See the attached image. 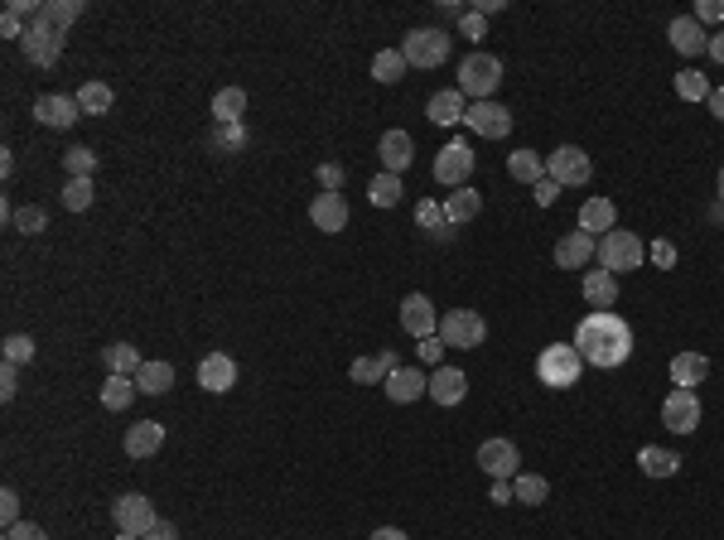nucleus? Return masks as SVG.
I'll list each match as a JSON object with an SVG mask.
<instances>
[{
    "mask_svg": "<svg viewBox=\"0 0 724 540\" xmlns=\"http://www.w3.org/2000/svg\"><path fill=\"white\" fill-rule=\"evenodd\" d=\"M483 213V193L478 189H454L445 198V222L449 227H464V222H474Z\"/></svg>",
    "mask_w": 724,
    "mask_h": 540,
    "instance_id": "c85d7f7f",
    "label": "nucleus"
},
{
    "mask_svg": "<svg viewBox=\"0 0 724 540\" xmlns=\"http://www.w3.org/2000/svg\"><path fill=\"white\" fill-rule=\"evenodd\" d=\"M546 179H556L560 189H580V184L594 179V164L580 145H560V150L546 155Z\"/></svg>",
    "mask_w": 724,
    "mask_h": 540,
    "instance_id": "0eeeda50",
    "label": "nucleus"
},
{
    "mask_svg": "<svg viewBox=\"0 0 724 540\" xmlns=\"http://www.w3.org/2000/svg\"><path fill=\"white\" fill-rule=\"evenodd\" d=\"M488 502H517V492H512V483H493V492H488Z\"/></svg>",
    "mask_w": 724,
    "mask_h": 540,
    "instance_id": "13d9d810",
    "label": "nucleus"
},
{
    "mask_svg": "<svg viewBox=\"0 0 724 540\" xmlns=\"http://www.w3.org/2000/svg\"><path fill=\"white\" fill-rule=\"evenodd\" d=\"M343 164H319V184H324V193H343Z\"/></svg>",
    "mask_w": 724,
    "mask_h": 540,
    "instance_id": "de8ad7c7",
    "label": "nucleus"
},
{
    "mask_svg": "<svg viewBox=\"0 0 724 540\" xmlns=\"http://www.w3.org/2000/svg\"><path fill=\"white\" fill-rule=\"evenodd\" d=\"M112 521L121 536H150L155 526H160V516H155V502L145 497V492H126V497H116L112 502Z\"/></svg>",
    "mask_w": 724,
    "mask_h": 540,
    "instance_id": "423d86ee",
    "label": "nucleus"
},
{
    "mask_svg": "<svg viewBox=\"0 0 724 540\" xmlns=\"http://www.w3.org/2000/svg\"><path fill=\"white\" fill-rule=\"evenodd\" d=\"M372 540H411V536H406V531H396V526H377V531H372Z\"/></svg>",
    "mask_w": 724,
    "mask_h": 540,
    "instance_id": "e2e57ef3",
    "label": "nucleus"
},
{
    "mask_svg": "<svg viewBox=\"0 0 724 540\" xmlns=\"http://www.w3.org/2000/svg\"><path fill=\"white\" fill-rule=\"evenodd\" d=\"M580 295H585L589 309H613V299H618V275H609V270H585Z\"/></svg>",
    "mask_w": 724,
    "mask_h": 540,
    "instance_id": "cd10ccee",
    "label": "nucleus"
},
{
    "mask_svg": "<svg viewBox=\"0 0 724 540\" xmlns=\"http://www.w3.org/2000/svg\"><path fill=\"white\" fill-rule=\"evenodd\" d=\"M401 54H406L411 68H440L449 58V34L445 29H411L401 39Z\"/></svg>",
    "mask_w": 724,
    "mask_h": 540,
    "instance_id": "6e6552de",
    "label": "nucleus"
},
{
    "mask_svg": "<svg viewBox=\"0 0 724 540\" xmlns=\"http://www.w3.org/2000/svg\"><path fill=\"white\" fill-rule=\"evenodd\" d=\"M642 261H647V246H642L638 232H618L613 227L609 237H599V270L618 275V270H638Z\"/></svg>",
    "mask_w": 724,
    "mask_h": 540,
    "instance_id": "39448f33",
    "label": "nucleus"
},
{
    "mask_svg": "<svg viewBox=\"0 0 724 540\" xmlns=\"http://www.w3.org/2000/svg\"><path fill=\"white\" fill-rule=\"evenodd\" d=\"M25 20H20V15H15V10H5V15H0V34H5V39H25Z\"/></svg>",
    "mask_w": 724,
    "mask_h": 540,
    "instance_id": "864d4df0",
    "label": "nucleus"
},
{
    "mask_svg": "<svg viewBox=\"0 0 724 540\" xmlns=\"http://www.w3.org/2000/svg\"><path fill=\"white\" fill-rule=\"evenodd\" d=\"M377 155H382V169H387V174H401V169H411V160H416V140L406 131H387L382 145H377Z\"/></svg>",
    "mask_w": 724,
    "mask_h": 540,
    "instance_id": "4be33fe9",
    "label": "nucleus"
},
{
    "mask_svg": "<svg viewBox=\"0 0 724 540\" xmlns=\"http://www.w3.org/2000/svg\"><path fill=\"white\" fill-rule=\"evenodd\" d=\"M242 140H247V135H242V121H237V126H218V145H227V150H242Z\"/></svg>",
    "mask_w": 724,
    "mask_h": 540,
    "instance_id": "6e6d98bb",
    "label": "nucleus"
},
{
    "mask_svg": "<svg viewBox=\"0 0 724 540\" xmlns=\"http://www.w3.org/2000/svg\"><path fill=\"white\" fill-rule=\"evenodd\" d=\"M700 25H724V0H696Z\"/></svg>",
    "mask_w": 724,
    "mask_h": 540,
    "instance_id": "49530a36",
    "label": "nucleus"
},
{
    "mask_svg": "<svg viewBox=\"0 0 724 540\" xmlns=\"http://www.w3.org/2000/svg\"><path fill=\"white\" fill-rule=\"evenodd\" d=\"M92 198H97L92 179H68V184H63V208H68V213H87Z\"/></svg>",
    "mask_w": 724,
    "mask_h": 540,
    "instance_id": "a19ab883",
    "label": "nucleus"
},
{
    "mask_svg": "<svg viewBox=\"0 0 724 540\" xmlns=\"http://www.w3.org/2000/svg\"><path fill=\"white\" fill-rule=\"evenodd\" d=\"M652 266H662V270L676 266V246H671V242H652Z\"/></svg>",
    "mask_w": 724,
    "mask_h": 540,
    "instance_id": "5fc2aeb1",
    "label": "nucleus"
},
{
    "mask_svg": "<svg viewBox=\"0 0 724 540\" xmlns=\"http://www.w3.org/2000/svg\"><path fill=\"white\" fill-rule=\"evenodd\" d=\"M575 348L585 357V367H599V372H613L633 357V328L623 324L613 309H594L580 319L575 328Z\"/></svg>",
    "mask_w": 724,
    "mask_h": 540,
    "instance_id": "f257e3e1",
    "label": "nucleus"
},
{
    "mask_svg": "<svg viewBox=\"0 0 724 540\" xmlns=\"http://www.w3.org/2000/svg\"><path fill=\"white\" fill-rule=\"evenodd\" d=\"M671 87H676V97H681V102H710V92H715V87H710V78H705V73H696V68H681Z\"/></svg>",
    "mask_w": 724,
    "mask_h": 540,
    "instance_id": "e433bc0d",
    "label": "nucleus"
},
{
    "mask_svg": "<svg viewBox=\"0 0 724 540\" xmlns=\"http://www.w3.org/2000/svg\"><path fill=\"white\" fill-rule=\"evenodd\" d=\"M710 116H715V121H724V87H715V92H710Z\"/></svg>",
    "mask_w": 724,
    "mask_h": 540,
    "instance_id": "680f3d73",
    "label": "nucleus"
},
{
    "mask_svg": "<svg viewBox=\"0 0 724 540\" xmlns=\"http://www.w3.org/2000/svg\"><path fill=\"white\" fill-rule=\"evenodd\" d=\"M83 15V0H49L34 20H29L25 39H20V49L34 68H54L58 63V49H63V39H68V25Z\"/></svg>",
    "mask_w": 724,
    "mask_h": 540,
    "instance_id": "f03ea898",
    "label": "nucleus"
},
{
    "mask_svg": "<svg viewBox=\"0 0 724 540\" xmlns=\"http://www.w3.org/2000/svg\"><path fill=\"white\" fill-rule=\"evenodd\" d=\"M512 492H517V502H527V507H541V502L551 497V483H546L541 473H517V478H512Z\"/></svg>",
    "mask_w": 724,
    "mask_h": 540,
    "instance_id": "ea45409f",
    "label": "nucleus"
},
{
    "mask_svg": "<svg viewBox=\"0 0 724 540\" xmlns=\"http://www.w3.org/2000/svg\"><path fill=\"white\" fill-rule=\"evenodd\" d=\"M469 396V377L459 367H435L430 372V401L435 405H459Z\"/></svg>",
    "mask_w": 724,
    "mask_h": 540,
    "instance_id": "412c9836",
    "label": "nucleus"
},
{
    "mask_svg": "<svg viewBox=\"0 0 724 540\" xmlns=\"http://www.w3.org/2000/svg\"><path fill=\"white\" fill-rule=\"evenodd\" d=\"M63 169H68V179H92V169H97V150L73 145V150L63 155Z\"/></svg>",
    "mask_w": 724,
    "mask_h": 540,
    "instance_id": "79ce46f5",
    "label": "nucleus"
},
{
    "mask_svg": "<svg viewBox=\"0 0 724 540\" xmlns=\"http://www.w3.org/2000/svg\"><path fill=\"white\" fill-rule=\"evenodd\" d=\"M599 256V242L589 237V232H565L556 242V266L560 270H580V266H589Z\"/></svg>",
    "mask_w": 724,
    "mask_h": 540,
    "instance_id": "aec40b11",
    "label": "nucleus"
},
{
    "mask_svg": "<svg viewBox=\"0 0 724 540\" xmlns=\"http://www.w3.org/2000/svg\"><path fill=\"white\" fill-rule=\"evenodd\" d=\"M406 68H411V63H406V54H401V49H377V58H372V78L387 82V87L406 78Z\"/></svg>",
    "mask_w": 724,
    "mask_h": 540,
    "instance_id": "4c0bfd02",
    "label": "nucleus"
},
{
    "mask_svg": "<svg viewBox=\"0 0 724 540\" xmlns=\"http://www.w3.org/2000/svg\"><path fill=\"white\" fill-rule=\"evenodd\" d=\"M464 111H469V97H464L459 87H445V92H435V97H430L425 116H430L435 126H454V121H464Z\"/></svg>",
    "mask_w": 724,
    "mask_h": 540,
    "instance_id": "bb28decb",
    "label": "nucleus"
},
{
    "mask_svg": "<svg viewBox=\"0 0 724 540\" xmlns=\"http://www.w3.org/2000/svg\"><path fill=\"white\" fill-rule=\"evenodd\" d=\"M309 222H314L319 232H329V237L343 232V227H348V198H343V193H319V198L309 203Z\"/></svg>",
    "mask_w": 724,
    "mask_h": 540,
    "instance_id": "6ab92c4d",
    "label": "nucleus"
},
{
    "mask_svg": "<svg viewBox=\"0 0 724 540\" xmlns=\"http://www.w3.org/2000/svg\"><path fill=\"white\" fill-rule=\"evenodd\" d=\"M396 367H401V362H396V352L382 348L377 357H358V362L348 367V377L358 381V386H382V381H387Z\"/></svg>",
    "mask_w": 724,
    "mask_h": 540,
    "instance_id": "b1692460",
    "label": "nucleus"
},
{
    "mask_svg": "<svg viewBox=\"0 0 724 540\" xmlns=\"http://www.w3.org/2000/svg\"><path fill=\"white\" fill-rule=\"evenodd\" d=\"M464 126L483 140H502V135H512V111L502 107V102H474V107L464 111Z\"/></svg>",
    "mask_w": 724,
    "mask_h": 540,
    "instance_id": "4468645a",
    "label": "nucleus"
},
{
    "mask_svg": "<svg viewBox=\"0 0 724 540\" xmlns=\"http://www.w3.org/2000/svg\"><path fill=\"white\" fill-rule=\"evenodd\" d=\"M382 391H387V401L411 405V401H420V396H430V377H425L420 367H396V372L382 381Z\"/></svg>",
    "mask_w": 724,
    "mask_h": 540,
    "instance_id": "f3484780",
    "label": "nucleus"
},
{
    "mask_svg": "<svg viewBox=\"0 0 724 540\" xmlns=\"http://www.w3.org/2000/svg\"><path fill=\"white\" fill-rule=\"evenodd\" d=\"M613 227H618V208H613L609 198H589L585 208H580V232H589L594 242L609 237Z\"/></svg>",
    "mask_w": 724,
    "mask_h": 540,
    "instance_id": "393cba45",
    "label": "nucleus"
},
{
    "mask_svg": "<svg viewBox=\"0 0 724 540\" xmlns=\"http://www.w3.org/2000/svg\"><path fill=\"white\" fill-rule=\"evenodd\" d=\"M585 372V357L575 343H546L541 357H536V381L541 386H551V391H570L575 381Z\"/></svg>",
    "mask_w": 724,
    "mask_h": 540,
    "instance_id": "7ed1b4c3",
    "label": "nucleus"
},
{
    "mask_svg": "<svg viewBox=\"0 0 724 540\" xmlns=\"http://www.w3.org/2000/svg\"><path fill=\"white\" fill-rule=\"evenodd\" d=\"M705 54L715 58V63H724V29L720 34H710V49H705Z\"/></svg>",
    "mask_w": 724,
    "mask_h": 540,
    "instance_id": "052dcab7",
    "label": "nucleus"
},
{
    "mask_svg": "<svg viewBox=\"0 0 724 540\" xmlns=\"http://www.w3.org/2000/svg\"><path fill=\"white\" fill-rule=\"evenodd\" d=\"M0 348H5V362H15V367L34 362V338H29V333H10Z\"/></svg>",
    "mask_w": 724,
    "mask_h": 540,
    "instance_id": "c03bdc74",
    "label": "nucleus"
},
{
    "mask_svg": "<svg viewBox=\"0 0 724 540\" xmlns=\"http://www.w3.org/2000/svg\"><path fill=\"white\" fill-rule=\"evenodd\" d=\"M531 193H536V203H541V208H551V203L560 198V184H556V179H541Z\"/></svg>",
    "mask_w": 724,
    "mask_h": 540,
    "instance_id": "4d7b16f0",
    "label": "nucleus"
},
{
    "mask_svg": "<svg viewBox=\"0 0 724 540\" xmlns=\"http://www.w3.org/2000/svg\"><path fill=\"white\" fill-rule=\"evenodd\" d=\"M459 29H464V39H483V34H488V20H483L478 10H464V15H459Z\"/></svg>",
    "mask_w": 724,
    "mask_h": 540,
    "instance_id": "8fccbe9b",
    "label": "nucleus"
},
{
    "mask_svg": "<svg viewBox=\"0 0 724 540\" xmlns=\"http://www.w3.org/2000/svg\"><path fill=\"white\" fill-rule=\"evenodd\" d=\"M667 39H671V49H676V54H686V58H696V54H705V49H710V34L700 29L696 15H676V20L667 25Z\"/></svg>",
    "mask_w": 724,
    "mask_h": 540,
    "instance_id": "a211bd4d",
    "label": "nucleus"
},
{
    "mask_svg": "<svg viewBox=\"0 0 724 540\" xmlns=\"http://www.w3.org/2000/svg\"><path fill=\"white\" fill-rule=\"evenodd\" d=\"M507 174H512L517 184H531V189H536V184L546 179V155H536V150H512V155H507Z\"/></svg>",
    "mask_w": 724,
    "mask_h": 540,
    "instance_id": "7c9ffc66",
    "label": "nucleus"
},
{
    "mask_svg": "<svg viewBox=\"0 0 724 540\" xmlns=\"http://www.w3.org/2000/svg\"><path fill=\"white\" fill-rule=\"evenodd\" d=\"M140 540H174V526H169V521H160L150 536H140Z\"/></svg>",
    "mask_w": 724,
    "mask_h": 540,
    "instance_id": "0e129e2a",
    "label": "nucleus"
},
{
    "mask_svg": "<svg viewBox=\"0 0 724 540\" xmlns=\"http://www.w3.org/2000/svg\"><path fill=\"white\" fill-rule=\"evenodd\" d=\"M136 386L145 396H165L169 386H174V367H169V362H145L136 372Z\"/></svg>",
    "mask_w": 724,
    "mask_h": 540,
    "instance_id": "c9c22d12",
    "label": "nucleus"
},
{
    "mask_svg": "<svg viewBox=\"0 0 724 540\" xmlns=\"http://www.w3.org/2000/svg\"><path fill=\"white\" fill-rule=\"evenodd\" d=\"M662 425L671 434H696L700 430V396L696 391H671L667 401H662Z\"/></svg>",
    "mask_w": 724,
    "mask_h": 540,
    "instance_id": "f8f14e48",
    "label": "nucleus"
},
{
    "mask_svg": "<svg viewBox=\"0 0 724 540\" xmlns=\"http://www.w3.org/2000/svg\"><path fill=\"white\" fill-rule=\"evenodd\" d=\"M420 362H430V367H440V357H445V338L435 333V338H420Z\"/></svg>",
    "mask_w": 724,
    "mask_h": 540,
    "instance_id": "09e8293b",
    "label": "nucleus"
},
{
    "mask_svg": "<svg viewBox=\"0 0 724 540\" xmlns=\"http://www.w3.org/2000/svg\"><path fill=\"white\" fill-rule=\"evenodd\" d=\"M401 174H387V169H382V174H372V184H367V203H372V208H396V203H401Z\"/></svg>",
    "mask_w": 724,
    "mask_h": 540,
    "instance_id": "473e14b6",
    "label": "nucleus"
},
{
    "mask_svg": "<svg viewBox=\"0 0 724 540\" xmlns=\"http://www.w3.org/2000/svg\"><path fill=\"white\" fill-rule=\"evenodd\" d=\"M720 198H724V169H720Z\"/></svg>",
    "mask_w": 724,
    "mask_h": 540,
    "instance_id": "69168bd1",
    "label": "nucleus"
},
{
    "mask_svg": "<svg viewBox=\"0 0 724 540\" xmlns=\"http://www.w3.org/2000/svg\"><path fill=\"white\" fill-rule=\"evenodd\" d=\"M469 174H474V150L464 140H449L435 150V179L445 189H469Z\"/></svg>",
    "mask_w": 724,
    "mask_h": 540,
    "instance_id": "9b49d317",
    "label": "nucleus"
},
{
    "mask_svg": "<svg viewBox=\"0 0 724 540\" xmlns=\"http://www.w3.org/2000/svg\"><path fill=\"white\" fill-rule=\"evenodd\" d=\"M15 227H20L25 237H39V232L49 227V213H44L39 203H25V208H15Z\"/></svg>",
    "mask_w": 724,
    "mask_h": 540,
    "instance_id": "37998d69",
    "label": "nucleus"
},
{
    "mask_svg": "<svg viewBox=\"0 0 724 540\" xmlns=\"http://www.w3.org/2000/svg\"><path fill=\"white\" fill-rule=\"evenodd\" d=\"M474 10L483 15V20H488V15H498V10H507V0H478Z\"/></svg>",
    "mask_w": 724,
    "mask_h": 540,
    "instance_id": "bf43d9fd",
    "label": "nucleus"
},
{
    "mask_svg": "<svg viewBox=\"0 0 724 540\" xmlns=\"http://www.w3.org/2000/svg\"><path fill=\"white\" fill-rule=\"evenodd\" d=\"M112 102H116V92L107 82H83V87H78V107H83V116H107Z\"/></svg>",
    "mask_w": 724,
    "mask_h": 540,
    "instance_id": "72a5a7b5",
    "label": "nucleus"
},
{
    "mask_svg": "<svg viewBox=\"0 0 724 540\" xmlns=\"http://www.w3.org/2000/svg\"><path fill=\"white\" fill-rule=\"evenodd\" d=\"M401 328L411 333V338H435L440 333V314H435V304L425 295H406L401 299Z\"/></svg>",
    "mask_w": 724,
    "mask_h": 540,
    "instance_id": "2eb2a0df",
    "label": "nucleus"
},
{
    "mask_svg": "<svg viewBox=\"0 0 724 540\" xmlns=\"http://www.w3.org/2000/svg\"><path fill=\"white\" fill-rule=\"evenodd\" d=\"M102 362H107V377H136L140 367H145V357H140L131 343H112V348H102Z\"/></svg>",
    "mask_w": 724,
    "mask_h": 540,
    "instance_id": "2f4dec72",
    "label": "nucleus"
},
{
    "mask_svg": "<svg viewBox=\"0 0 724 540\" xmlns=\"http://www.w3.org/2000/svg\"><path fill=\"white\" fill-rule=\"evenodd\" d=\"M498 87H502V58L498 54L474 49V54L459 63V92H464V97H474V102H493Z\"/></svg>",
    "mask_w": 724,
    "mask_h": 540,
    "instance_id": "20e7f679",
    "label": "nucleus"
},
{
    "mask_svg": "<svg viewBox=\"0 0 724 540\" xmlns=\"http://www.w3.org/2000/svg\"><path fill=\"white\" fill-rule=\"evenodd\" d=\"M705 377H710V357H705V352H676V357H671V386L696 391Z\"/></svg>",
    "mask_w": 724,
    "mask_h": 540,
    "instance_id": "5701e85b",
    "label": "nucleus"
},
{
    "mask_svg": "<svg viewBox=\"0 0 724 540\" xmlns=\"http://www.w3.org/2000/svg\"><path fill=\"white\" fill-rule=\"evenodd\" d=\"M440 338H445V348H483L488 324H483L478 309H449L440 319Z\"/></svg>",
    "mask_w": 724,
    "mask_h": 540,
    "instance_id": "9d476101",
    "label": "nucleus"
},
{
    "mask_svg": "<svg viewBox=\"0 0 724 540\" xmlns=\"http://www.w3.org/2000/svg\"><path fill=\"white\" fill-rule=\"evenodd\" d=\"M5 540H49V536H44V526H34V521H15V526H5Z\"/></svg>",
    "mask_w": 724,
    "mask_h": 540,
    "instance_id": "3c124183",
    "label": "nucleus"
},
{
    "mask_svg": "<svg viewBox=\"0 0 724 540\" xmlns=\"http://www.w3.org/2000/svg\"><path fill=\"white\" fill-rule=\"evenodd\" d=\"M638 468L647 478H676V473H681V454H676V449L647 444V449H638Z\"/></svg>",
    "mask_w": 724,
    "mask_h": 540,
    "instance_id": "c756f323",
    "label": "nucleus"
},
{
    "mask_svg": "<svg viewBox=\"0 0 724 540\" xmlns=\"http://www.w3.org/2000/svg\"><path fill=\"white\" fill-rule=\"evenodd\" d=\"M198 386L213 391V396H227V391L237 386V362H232L227 352H208V357L198 362Z\"/></svg>",
    "mask_w": 724,
    "mask_h": 540,
    "instance_id": "dca6fc26",
    "label": "nucleus"
},
{
    "mask_svg": "<svg viewBox=\"0 0 724 540\" xmlns=\"http://www.w3.org/2000/svg\"><path fill=\"white\" fill-rule=\"evenodd\" d=\"M242 111H247V92H242V87H223V92L213 97V116H218V126H237Z\"/></svg>",
    "mask_w": 724,
    "mask_h": 540,
    "instance_id": "f704fd0d",
    "label": "nucleus"
},
{
    "mask_svg": "<svg viewBox=\"0 0 724 540\" xmlns=\"http://www.w3.org/2000/svg\"><path fill=\"white\" fill-rule=\"evenodd\" d=\"M15 391H20V367H15V362H5V367H0V396H5V401H15Z\"/></svg>",
    "mask_w": 724,
    "mask_h": 540,
    "instance_id": "603ef678",
    "label": "nucleus"
},
{
    "mask_svg": "<svg viewBox=\"0 0 724 540\" xmlns=\"http://www.w3.org/2000/svg\"><path fill=\"white\" fill-rule=\"evenodd\" d=\"M0 521H5V526H15V521H20V492H15V487H5V492H0Z\"/></svg>",
    "mask_w": 724,
    "mask_h": 540,
    "instance_id": "a18cd8bd",
    "label": "nucleus"
},
{
    "mask_svg": "<svg viewBox=\"0 0 724 540\" xmlns=\"http://www.w3.org/2000/svg\"><path fill=\"white\" fill-rule=\"evenodd\" d=\"M136 396H140L136 377H107V386H102V405H107V410H131Z\"/></svg>",
    "mask_w": 724,
    "mask_h": 540,
    "instance_id": "58836bf2",
    "label": "nucleus"
},
{
    "mask_svg": "<svg viewBox=\"0 0 724 540\" xmlns=\"http://www.w3.org/2000/svg\"><path fill=\"white\" fill-rule=\"evenodd\" d=\"M478 468L493 478V483H512L522 473V449L512 439H483L478 444Z\"/></svg>",
    "mask_w": 724,
    "mask_h": 540,
    "instance_id": "1a4fd4ad",
    "label": "nucleus"
},
{
    "mask_svg": "<svg viewBox=\"0 0 724 540\" xmlns=\"http://www.w3.org/2000/svg\"><path fill=\"white\" fill-rule=\"evenodd\" d=\"M34 121L49 126V131H68L73 121H83V107H78V97H68V92H44V97L34 102Z\"/></svg>",
    "mask_w": 724,
    "mask_h": 540,
    "instance_id": "ddd939ff",
    "label": "nucleus"
},
{
    "mask_svg": "<svg viewBox=\"0 0 724 540\" xmlns=\"http://www.w3.org/2000/svg\"><path fill=\"white\" fill-rule=\"evenodd\" d=\"M160 444H165V425H160V420H140V425L126 430V454H131V459L160 454Z\"/></svg>",
    "mask_w": 724,
    "mask_h": 540,
    "instance_id": "a878e982",
    "label": "nucleus"
}]
</instances>
